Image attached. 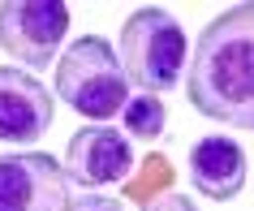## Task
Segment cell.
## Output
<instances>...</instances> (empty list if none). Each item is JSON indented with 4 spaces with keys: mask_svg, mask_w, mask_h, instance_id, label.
<instances>
[{
    "mask_svg": "<svg viewBox=\"0 0 254 211\" xmlns=\"http://www.w3.org/2000/svg\"><path fill=\"white\" fill-rule=\"evenodd\" d=\"M186 99L207 121L254 134V4L215 13L194 43Z\"/></svg>",
    "mask_w": 254,
    "mask_h": 211,
    "instance_id": "1",
    "label": "cell"
},
{
    "mask_svg": "<svg viewBox=\"0 0 254 211\" xmlns=\"http://www.w3.org/2000/svg\"><path fill=\"white\" fill-rule=\"evenodd\" d=\"M56 95L78 117H121L129 104V73L121 65L117 48L104 35H82L73 48H65V56L56 61Z\"/></svg>",
    "mask_w": 254,
    "mask_h": 211,
    "instance_id": "2",
    "label": "cell"
},
{
    "mask_svg": "<svg viewBox=\"0 0 254 211\" xmlns=\"http://www.w3.org/2000/svg\"><path fill=\"white\" fill-rule=\"evenodd\" d=\"M186 30L168 9L160 4H142L138 13H129L121 22V65L129 73L134 86L142 91H173L181 82V69H186Z\"/></svg>",
    "mask_w": 254,
    "mask_h": 211,
    "instance_id": "3",
    "label": "cell"
},
{
    "mask_svg": "<svg viewBox=\"0 0 254 211\" xmlns=\"http://www.w3.org/2000/svg\"><path fill=\"white\" fill-rule=\"evenodd\" d=\"M65 30L69 4L61 0H4L0 4V48L26 69L52 65Z\"/></svg>",
    "mask_w": 254,
    "mask_h": 211,
    "instance_id": "4",
    "label": "cell"
},
{
    "mask_svg": "<svg viewBox=\"0 0 254 211\" xmlns=\"http://www.w3.org/2000/svg\"><path fill=\"white\" fill-rule=\"evenodd\" d=\"M69 172L52 155H0V211H69Z\"/></svg>",
    "mask_w": 254,
    "mask_h": 211,
    "instance_id": "5",
    "label": "cell"
},
{
    "mask_svg": "<svg viewBox=\"0 0 254 211\" xmlns=\"http://www.w3.org/2000/svg\"><path fill=\"white\" fill-rule=\"evenodd\" d=\"M52 91L35 73L17 65H0V142L30 146L52 125Z\"/></svg>",
    "mask_w": 254,
    "mask_h": 211,
    "instance_id": "6",
    "label": "cell"
},
{
    "mask_svg": "<svg viewBox=\"0 0 254 211\" xmlns=\"http://www.w3.org/2000/svg\"><path fill=\"white\" fill-rule=\"evenodd\" d=\"M65 172L78 185H112L134 172V146L112 125H86L65 146Z\"/></svg>",
    "mask_w": 254,
    "mask_h": 211,
    "instance_id": "7",
    "label": "cell"
},
{
    "mask_svg": "<svg viewBox=\"0 0 254 211\" xmlns=\"http://www.w3.org/2000/svg\"><path fill=\"white\" fill-rule=\"evenodd\" d=\"M190 181L202 198L211 203H228L237 198L241 181H246V151H241L228 134H207L190 151Z\"/></svg>",
    "mask_w": 254,
    "mask_h": 211,
    "instance_id": "8",
    "label": "cell"
},
{
    "mask_svg": "<svg viewBox=\"0 0 254 211\" xmlns=\"http://www.w3.org/2000/svg\"><path fill=\"white\" fill-rule=\"evenodd\" d=\"M121 121H125V134H134V138H142V142H155V138L164 134V125H168V112H164V104L155 99V95H138V99L125 104Z\"/></svg>",
    "mask_w": 254,
    "mask_h": 211,
    "instance_id": "9",
    "label": "cell"
},
{
    "mask_svg": "<svg viewBox=\"0 0 254 211\" xmlns=\"http://www.w3.org/2000/svg\"><path fill=\"white\" fill-rule=\"evenodd\" d=\"M69 211H125L121 198H108V194H82L69 203Z\"/></svg>",
    "mask_w": 254,
    "mask_h": 211,
    "instance_id": "10",
    "label": "cell"
},
{
    "mask_svg": "<svg viewBox=\"0 0 254 211\" xmlns=\"http://www.w3.org/2000/svg\"><path fill=\"white\" fill-rule=\"evenodd\" d=\"M142 211H198V207H194V198H186V194H160V198H147Z\"/></svg>",
    "mask_w": 254,
    "mask_h": 211,
    "instance_id": "11",
    "label": "cell"
}]
</instances>
